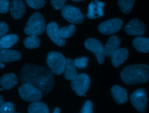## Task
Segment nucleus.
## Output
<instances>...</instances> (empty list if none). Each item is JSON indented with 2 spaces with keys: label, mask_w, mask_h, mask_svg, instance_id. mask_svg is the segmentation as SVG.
<instances>
[{
  "label": "nucleus",
  "mask_w": 149,
  "mask_h": 113,
  "mask_svg": "<svg viewBox=\"0 0 149 113\" xmlns=\"http://www.w3.org/2000/svg\"><path fill=\"white\" fill-rule=\"evenodd\" d=\"M22 83H29L37 88L42 95L48 93L54 88V73L49 69L33 64H27L20 72Z\"/></svg>",
  "instance_id": "obj_1"
},
{
  "label": "nucleus",
  "mask_w": 149,
  "mask_h": 113,
  "mask_svg": "<svg viewBox=\"0 0 149 113\" xmlns=\"http://www.w3.org/2000/svg\"><path fill=\"white\" fill-rule=\"evenodd\" d=\"M120 77L129 85L145 83L149 81V65L142 64L127 66L121 72Z\"/></svg>",
  "instance_id": "obj_2"
},
{
  "label": "nucleus",
  "mask_w": 149,
  "mask_h": 113,
  "mask_svg": "<svg viewBox=\"0 0 149 113\" xmlns=\"http://www.w3.org/2000/svg\"><path fill=\"white\" fill-rule=\"evenodd\" d=\"M45 28V21L40 13H34L29 19L24 29V33L28 35H40Z\"/></svg>",
  "instance_id": "obj_3"
},
{
  "label": "nucleus",
  "mask_w": 149,
  "mask_h": 113,
  "mask_svg": "<svg viewBox=\"0 0 149 113\" xmlns=\"http://www.w3.org/2000/svg\"><path fill=\"white\" fill-rule=\"evenodd\" d=\"M66 59L64 56L57 52H51L47 55V64L49 69L56 75L63 72Z\"/></svg>",
  "instance_id": "obj_4"
},
{
  "label": "nucleus",
  "mask_w": 149,
  "mask_h": 113,
  "mask_svg": "<svg viewBox=\"0 0 149 113\" xmlns=\"http://www.w3.org/2000/svg\"><path fill=\"white\" fill-rule=\"evenodd\" d=\"M19 94L23 100L29 102L38 101L42 96V93L38 88L29 83H23L19 88Z\"/></svg>",
  "instance_id": "obj_5"
},
{
  "label": "nucleus",
  "mask_w": 149,
  "mask_h": 113,
  "mask_svg": "<svg viewBox=\"0 0 149 113\" xmlns=\"http://www.w3.org/2000/svg\"><path fill=\"white\" fill-rule=\"evenodd\" d=\"M71 88L79 96H83L88 90L90 85V79L86 74H77L71 81Z\"/></svg>",
  "instance_id": "obj_6"
},
{
  "label": "nucleus",
  "mask_w": 149,
  "mask_h": 113,
  "mask_svg": "<svg viewBox=\"0 0 149 113\" xmlns=\"http://www.w3.org/2000/svg\"><path fill=\"white\" fill-rule=\"evenodd\" d=\"M61 9L62 17L68 21L73 24H81L84 21V16L78 8L64 5Z\"/></svg>",
  "instance_id": "obj_7"
},
{
  "label": "nucleus",
  "mask_w": 149,
  "mask_h": 113,
  "mask_svg": "<svg viewBox=\"0 0 149 113\" xmlns=\"http://www.w3.org/2000/svg\"><path fill=\"white\" fill-rule=\"evenodd\" d=\"M123 22L119 18H114L100 23L98 25L99 31L103 35H112L120 30Z\"/></svg>",
  "instance_id": "obj_8"
},
{
  "label": "nucleus",
  "mask_w": 149,
  "mask_h": 113,
  "mask_svg": "<svg viewBox=\"0 0 149 113\" xmlns=\"http://www.w3.org/2000/svg\"><path fill=\"white\" fill-rule=\"evenodd\" d=\"M130 100L134 107L140 112H144L146 110L147 97L144 89H139L132 93Z\"/></svg>",
  "instance_id": "obj_9"
},
{
  "label": "nucleus",
  "mask_w": 149,
  "mask_h": 113,
  "mask_svg": "<svg viewBox=\"0 0 149 113\" xmlns=\"http://www.w3.org/2000/svg\"><path fill=\"white\" fill-rule=\"evenodd\" d=\"M84 46L86 49L91 51L95 55L99 64H101L104 63V47L98 40L94 38H88L84 42Z\"/></svg>",
  "instance_id": "obj_10"
},
{
  "label": "nucleus",
  "mask_w": 149,
  "mask_h": 113,
  "mask_svg": "<svg viewBox=\"0 0 149 113\" xmlns=\"http://www.w3.org/2000/svg\"><path fill=\"white\" fill-rule=\"evenodd\" d=\"M46 31L49 38L56 45L59 46H63L65 45L66 40L61 36L58 26L55 22L49 23L47 25Z\"/></svg>",
  "instance_id": "obj_11"
},
{
  "label": "nucleus",
  "mask_w": 149,
  "mask_h": 113,
  "mask_svg": "<svg viewBox=\"0 0 149 113\" xmlns=\"http://www.w3.org/2000/svg\"><path fill=\"white\" fill-rule=\"evenodd\" d=\"M124 30L129 35L141 36L145 33L146 26L139 20L134 19L126 25Z\"/></svg>",
  "instance_id": "obj_12"
},
{
  "label": "nucleus",
  "mask_w": 149,
  "mask_h": 113,
  "mask_svg": "<svg viewBox=\"0 0 149 113\" xmlns=\"http://www.w3.org/2000/svg\"><path fill=\"white\" fill-rule=\"evenodd\" d=\"M104 3L97 0L91 2L88 5V13L86 16L88 19H95L97 17H101L104 16L103 8Z\"/></svg>",
  "instance_id": "obj_13"
},
{
  "label": "nucleus",
  "mask_w": 149,
  "mask_h": 113,
  "mask_svg": "<svg viewBox=\"0 0 149 113\" xmlns=\"http://www.w3.org/2000/svg\"><path fill=\"white\" fill-rule=\"evenodd\" d=\"M11 16L18 20L22 17L26 11V5L23 0H13L10 4Z\"/></svg>",
  "instance_id": "obj_14"
},
{
  "label": "nucleus",
  "mask_w": 149,
  "mask_h": 113,
  "mask_svg": "<svg viewBox=\"0 0 149 113\" xmlns=\"http://www.w3.org/2000/svg\"><path fill=\"white\" fill-rule=\"evenodd\" d=\"M120 42V39L117 36H111L104 47L103 52L104 56L112 57L119 49Z\"/></svg>",
  "instance_id": "obj_15"
},
{
  "label": "nucleus",
  "mask_w": 149,
  "mask_h": 113,
  "mask_svg": "<svg viewBox=\"0 0 149 113\" xmlns=\"http://www.w3.org/2000/svg\"><path fill=\"white\" fill-rule=\"evenodd\" d=\"M21 54L17 50L1 49L0 51V62L9 63L17 61L21 59Z\"/></svg>",
  "instance_id": "obj_16"
},
{
  "label": "nucleus",
  "mask_w": 149,
  "mask_h": 113,
  "mask_svg": "<svg viewBox=\"0 0 149 113\" xmlns=\"http://www.w3.org/2000/svg\"><path fill=\"white\" fill-rule=\"evenodd\" d=\"M111 93L114 100L119 104H122L127 100L126 90L120 86H113L111 88Z\"/></svg>",
  "instance_id": "obj_17"
},
{
  "label": "nucleus",
  "mask_w": 149,
  "mask_h": 113,
  "mask_svg": "<svg viewBox=\"0 0 149 113\" xmlns=\"http://www.w3.org/2000/svg\"><path fill=\"white\" fill-rule=\"evenodd\" d=\"M18 82V78L16 75L8 73L3 75L0 79V85L2 88L9 90L14 87Z\"/></svg>",
  "instance_id": "obj_18"
},
{
  "label": "nucleus",
  "mask_w": 149,
  "mask_h": 113,
  "mask_svg": "<svg viewBox=\"0 0 149 113\" xmlns=\"http://www.w3.org/2000/svg\"><path fill=\"white\" fill-rule=\"evenodd\" d=\"M129 55L128 50L126 48L119 49L112 56L111 61L115 67L121 65L126 60Z\"/></svg>",
  "instance_id": "obj_19"
},
{
  "label": "nucleus",
  "mask_w": 149,
  "mask_h": 113,
  "mask_svg": "<svg viewBox=\"0 0 149 113\" xmlns=\"http://www.w3.org/2000/svg\"><path fill=\"white\" fill-rule=\"evenodd\" d=\"M133 46L139 52H149V38L139 36L133 41Z\"/></svg>",
  "instance_id": "obj_20"
},
{
  "label": "nucleus",
  "mask_w": 149,
  "mask_h": 113,
  "mask_svg": "<svg viewBox=\"0 0 149 113\" xmlns=\"http://www.w3.org/2000/svg\"><path fill=\"white\" fill-rule=\"evenodd\" d=\"M63 73L65 78L69 81H72L77 75L76 67L74 64L73 60L70 58L66 59Z\"/></svg>",
  "instance_id": "obj_21"
},
{
  "label": "nucleus",
  "mask_w": 149,
  "mask_h": 113,
  "mask_svg": "<svg viewBox=\"0 0 149 113\" xmlns=\"http://www.w3.org/2000/svg\"><path fill=\"white\" fill-rule=\"evenodd\" d=\"M18 37L16 34H9L0 38V49H8L17 42Z\"/></svg>",
  "instance_id": "obj_22"
},
{
  "label": "nucleus",
  "mask_w": 149,
  "mask_h": 113,
  "mask_svg": "<svg viewBox=\"0 0 149 113\" xmlns=\"http://www.w3.org/2000/svg\"><path fill=\"white\" fill-rule=\"evenodd\" d=\"M28 112L29 113H48L49 108L45 104L37 101L33 102L29 105Z\"/></svg>",
  "instance_id": "obj_23"
},
{
  "label": "nucleus",
  "mask_w": 149,
  "mask_h": 113,
  "mask_svg": "<svg viewBox=\"0 0 149 113\" xmlns=\"http://www.w3.org/2000/svg\"><path fill=\"white\" fill-rule=\"evenodd\" d=\"M23 44L28 49H36L40 46V41L37 35H31L24 39Z\"/></svg>",
  "instance_id": "obj_24"
},
{
  "label": "nucleus",
  "mask_w": 149,
  "mask_h": 113,
  "mask_svg": "<svg viewBox=\"0 0 149 113\" xmlns=\"http://www.w3.org/2000/svg\"><path fill=\"white\" fill-rule=\"evenodd\" d=\"M118 2L120 10L125 13H129L133 8L134 0H118Z\"/></svg>",
  "instance_id": "obj_25"
},
{
  "label": "nucleus",
  "mask_w": 149,
  "mask_h": 113,
  "mask_svg": "<svg viewBox=\"0 0 149 113\" xmlns=\"http://www.w3.org/2000/svg\"><path fill=\"white\" fill-rule=\"evenodd\" d=\"M76 30L75 26L73 24H71L67 27H63L59 29V32L61 35V36L66 38H69L71 37L73 34L74 33Z\"/></svg>",
  "instance_id": "obj_26"
},
{
  "label": "nucleus",
  "mask_w": 149,
  "mask_h": 113,
  "mask_svg": "<svg viewBox=\"0 0 149 113\" xmlns=\"http://www.w3.org/2000/svg\"><path fill=\"white\" fill-rule=\"evenodd\" d=\"M15 107L12 103L6 102L3 103L0 108L1 113H12L14 111Z\"/></svg>",
  "instance_id": "obj_27"
},
{
  "label": "nucleus",
  "mask_w": 149,
  "mask_h": 113,
  "mask_svg": "<svg viewBox=\"0 0 149 113\" xmlns=\"http://www.w3.org/2000/svg\"><path fill=\"white\" fill-rule=\"evenodd\" d=\"M25 1L30 7L36 9L42 8L45 4V0H25Z\"/></svg>",
  "instance_id": "obj_28"
},
{
  "label": "nucleus",
  "mask_w": 149,
  "mask_h": 113,
  "mask_svg": "<svg viewBox=\"0 0 149 113\" xmlns=\"http://www.w3.org/2000/svg\"><path fill=\"white\" fill-rule=\"evenodd\" d=\"M88 61V59L87 57H80L75 59L73 61V62L76 67L80 69H83V68H85L87 67Z\"/></svg>",
  "instance_id": "obj_29"
},
{
  "label": "nucleus",
  "mask_w": 149,
  "mask_h": 113,
  "mask_svg": "<svg viewBox=\"0 0 149 113\" xmlns=\"http://www.w3.org/2000/svg\"><path fill=\"white\" fill-rule=\"evenodd\" d=\"M10 3L9 0H0V13H6L9 9Z\"/></svg>",
  "instance_id": "obj_30"
},
{
  "label": "nucleus",
  "mask_w": 149,
  "mask_h": 113,
  "mask_svg": "<svg viewBox=\"0 0 149 113\" xmlns=\"http://www.w3.org/2000/svg\"><path fill=\"white\" fill-rule=\"evenodd\" d=\"M66 2V0H51V3L52 7L56 10L62 9Z\"/></svg>",
  "instance_id": "obj_31"
},
{
  "label": "nucleus",
  "mask_w": 149,
  "mask_h": 113,
  "mask_svg": "<svg viewBox=\"0 0 149 113\" xmlns=\"http://www.w3.org/2000/svg\"><path fill=\"white\" fill-rule=\"evenodd\" d=\"M82 113H92L93 112V104L91 101L87 100L84 103L81 111Z\"/></svg>",
  "instance_id": "obj_32"
},
{
  "label": "nucleus",
  "mask_w": 149,
  "mask_h": 113,
  "mask_svg": "<svg viewBox=\"0 0 149 113\" xmlns=\"http://www.w3.org/2000/svg\"><path fill=\"white\" fill-rule=\"evenodd\" d=\"M8 31V26L4 22H0V37L3 36Z\"/></svg>",
  "instance_id": "obj_33"
},
{
  "label": "nucleus",
  "mask_w": 149,
  "mask_h": 113,
  "mask_svg": "<svg viewBox=\"0 0 149 113\" xmlns=\"http://www.w3.org/2000/svg\"><path fill=\"white\" fill-rule=\"evenodd\" d=\"M4 102H5V100H4L3 97L1 95H0V108H1L2 105L3 104V103Z\"/></svg>",
  "instance_id": "obj_34"
},
{
  "label": "nucleus",
  "mask_w": 149,
  "mask_h": 113,
  "mask_svg": "<svg viewBox=\"0 0 149 113\" xmlns=\"http://www.w3.org/2000/svg\"><path fill=\"white\" fill-rule=\"evenodd\" d=\"M53 112H54V113H59V112H60V110H59V108H56L54 110V111Z\"/></svg>",
  "instance_id": "obj_35"
},
{
  "label": "nucleus",
  "mask_w": 149,
  "mask_h": 113,
  "mask_svg": "<svg viewBox=\"0 0 149 113\" xmlns=\"http://www.w3.org/2000/svg\"><path fill=\"white\" fill-rule=\"evenodd\" d=\"M5 64H3V63H1L0 64V68H4L5 67Z\"/></svg>",
  "instance_id": "obj_36"
},
{
  "label": "nucleus",
  "mask_w": 149,
  "mask_h": 113,
  "mask_svg": "<svg viewBox=\"0 0 149 113\" xmlns=\"http://www.w3.org/2000/svg\"><path fill=\"white\" fill-rule=\"evenodd\" d=\"M72 1L73 2H80V1H82L83 0H72Z\"/></svg>",
  "instance_id": "obj_37"
},
{
  "label": "nucleus",
  "mask_w": 149,
  "mask_h": 113,
  "mask_svg": "<svg viewBox=\"0 0 149 113\" xmlns=\"http://www.w3.org/2000/svg\"><path fill=\"white\" fill-rule=\"evenodd\" d=\"M0 64H1V62H0Z\"/></svg>",
  "instance_id": "obj_38"
}]
</instances>
